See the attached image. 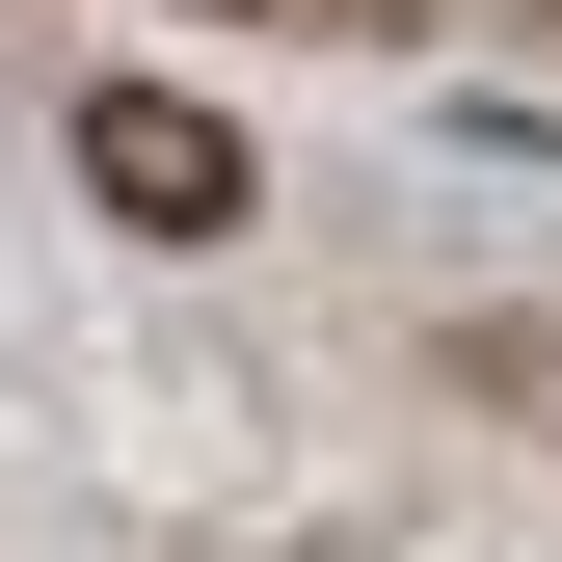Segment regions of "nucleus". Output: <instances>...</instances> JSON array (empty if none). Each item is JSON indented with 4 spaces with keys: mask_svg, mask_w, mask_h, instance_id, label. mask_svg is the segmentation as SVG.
<instances>
[{
    "mask_svg": "<svg viewBox=\"0 0 562 562\" xmlns=\"http://www.w3.org/2000/svg\"><path fill=\"white\" fill-rule=\"evenodd\" d=\"M81 188L134 241H241V108H188V81H108L81 108Z\"/></svg>",
    "mask_w": 562,
    "mask_h": 562,
    "instance_id": "nucleus-1",
    "label": "nucleus"
}]
</instances>
